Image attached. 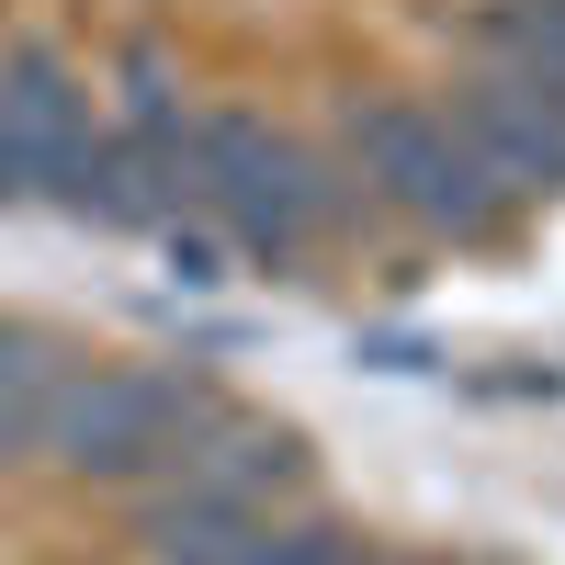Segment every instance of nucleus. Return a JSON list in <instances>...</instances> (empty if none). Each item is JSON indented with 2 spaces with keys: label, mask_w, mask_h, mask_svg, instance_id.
Returning <instances> with one entry per match:
<instances>
[{
  "label": "nucleus",
  "mask_w": 565,
  "mask_h": 565,
  "mask_svg": "<svg viewBox=\"0 0 565 565\" xmlns=\"http://www.w3.org/2000/svg\"><path fill=\"white\" fill-rule=\"evenodd\" d=\"M362 215V181L340 159H317L306 136H282L260 114H193V226H215L238 260H317L340 226Z\"/></svg>",
  "instance_id": "f257e3e1"
},
{
  "label": "nucleus",
  "mask_w": 565,
  "mask_h": 565,
  "mask_svg": "<svg viewBox=\"0 0 565 565\" xmlns=\"http://www.w3.org/2000/svg\"><path fill=\"white\" fill-rule=\"evenodd\" d=\"M215 407H226V396L204 385L193 362H90V351H79L57 385H45V407L23 418L12 463H57V476L148 487V476L204 430Z\"/></svg>",
  "instance_id": "f03ea898"
},
{
  "label": "nucleus",
  "mask_w": 565,
  "mask_h": 565,
  "mask_svg": "<svg viewBox=\"0 0 565 565\" xmlns=\"http://www.w3.org/2000/svg\"><path fill=\"white\" fill-rule=\"evenodd\" d=\"M340 170L362 181V204H396L407 226H430V238H487L509 215L498 170L452 136L441 103H396V90H362L340 114Z\"/></svg>",
  "instance_id": "7ed1b4c3"
},
{
  "label": "nucleus",
  "mask_w": 565,
  "mask_h": 565,
  "mask_svg": "<svg viewBox=\"0 0 565 565\" xmlns=\"http://www.w3.org/2000/svg\"><path fill=\"white\" fill-rule=\"evenodd\" d=\"M441 114H452V136L476 148L487 170H498V193L509 204H543V193H565V103L532 79V68H498V57H476L452 90H441Z\"/></svg>",
  "instance_id": "20e7f679"
},
{
  "label": "nucleus",
  "mask_w": 565,
  "mask_h": 565,
  "mask_svg": "<svg viewBox=\"0 0 565 565\" xmlns=\"http://www.w3.org/2000/svg\"><path fill=\"white\" fill-rule=\"evenodd\" d=\"M90 125L103 114H90V68L79 57H57V45H0V204H34L45 170H57Z\"/></svg>",
  "instance_id": "39448f33"
},
{
  "label": "nucleus",
  "mask_w": 565,
  "mask_h": 565,
  "mask_svg": "<svg viewBox=\"0 0 565 565\" xmlns=\"http://www.w3.org/2000/svg\"><path fill=\"white\" fill-rule=\"evenodd\" d=\"M79 351L68 340H45V328H23V317H0V463H12V441H23V418L45 407V385H57Z\"/></svg>",
  "instance_id": "423d86ee"
}]
</instances>
